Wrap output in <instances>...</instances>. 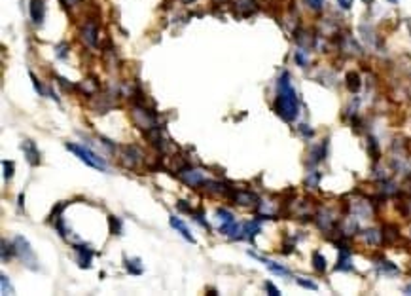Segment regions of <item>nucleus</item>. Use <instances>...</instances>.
<instances>
[{"label": "nucleus", "instance_id": "f257e3e1", "mask_svg": "<svg viewBox=\"0 0 411 296\" xmlns=\"http://www.w3.org/2000/svg\"><path fill=\"white\" fill-rule=\"evenodd\" d=\"M275 110L284 122H294L297 118L299 112V101H297V93L292 87L290 82V74L282 72L279 84H277V99H275Z\"/></svg>", "mask_w": 411, "mask_h": 296}, {"label": "nucleus", "instance_id": "f03ea898", "mask_svg": "<svg viewBox=\"0 0 411 296\" xmlns=\"http://www.w3.org/2000/svg\"><path fill=\"white\" fill-rule=\"evenodd\" d=\"M66 148L70 152H74L85 165H89L93 169H99V171H106V161L102 158H99L93 150H89L85 146H80V144H72V142H66Z\"/></svg>", "mask_w": 411, "mask_h": 296}, {"label": "nucleus", "instance_id": "7ed1b4c3", "mask_svg": "<svg viewBox=\"0 0 411 296\" xmlns=\"http://www.w3.org/2000/svg\"><path fill=\"white\" fill-rule=\"evenodd\" d=\"M14 247H16V257L19 258L21 262L27 266V268H31V270H38V260H36V255H34V251L31 249V245H29V241L25 239L23 236H17L14 239Z\"/></svg>", "mask_w": 411, "mask_h": 296}, {"label": "nucleus", "instance_id": "20e7f679", "mask_svg": "<svg viewBox=\"0 0 411 296\" xmlns=\"http://www.w3.org/2000/svg\"><path fill=\"white\" fill-rule=\"evenodd\" d=\"M178 177L182 178L188 186H199V184H203L205 182V177H203V173L201 171H197V169H180V173H178Z\"/></svg>", "mask_w": 411, "mask_h": 296}, {"label": "nucleus", "instance_id": "39448f33", "mask_svg": "<svg viewBox=\"0 0 411 296\" xmlns=\"http://www.w3.org/2000/svg\"><path fill=\"white\" fill-rule=\"evenodd\" d=\"M21 148H23V152H25V156H27V159H29L31 165H38L40 152L36 150V144H34L33 140H25V142L21 144Z\"/></svg>", "mask_w": 411, "mask_h": 296}, {"label": "nucleus", "instance_id": "423d86ee", "mask_svg": "<svg viewBox=\"0 0 411 296\" xmlns=\"http://www.w3.org/2000/svg\"><path fill=\"white\" fill-rule=\"evenodd\" d=\"M74 251H76V255H78L80 268H89V266H91V257H93L91 249L85 247V245H76Z\"/></svg>", "mask_w": 411, "mask_h": 296}, {"label": "nucleus", "instance_id": "0eeeda50", "mask_svg": "<svg viewBox=\"0 0 411 296\" xmlns=\"http://www.w3.org/2000/svg\"><path fill=\"white\" fill-rule=\"evenodd\" d=\"M335 270H337V272H351L352 270L351 253L347 251V247H341V253H339V260H337Z\"/></svg>", "mask_w": 411, "mask_h": 296}, {"label": "nucleus", "instance_id": "6e6552de", "mask_svg": "<svg viewBox=\"0 0 411 296\" xmlns=\"http://www.w3.org/2000/svg\"><path fill=\"white\" fill-rule=\"evenodd\" d=\"M260 262H263V266L267 268V270H271L273 274H277V276H290V270L288 268H284L282 264H277V262H273V260H267V258H262V257H258V255H254Z\"/></svg>", "mask_w": 411, "mask_h": 296}, {"label": "nucleus", "instance_id": "1a4fd4ad", "mask_svg": "<svg viewBox=\"0 0 411 296\" xmlns=\"http://www.w3.org/2000/svg\"><path fill=\"white\" fill-rule=\"evenodd\" d=\"M169 222H171V226L175 228V230H178L180 232V236L184 237L186 241H192V243H196V239H194V236L190 234V230H188V226L180 220V218H176V217H171L169 218Z\"/></svg>", "mask_w": 411, "mask_h": 296}, {"label": "nucleus", "instance_id": "9d476101", "mask_svg": "<svg viewBox=\"0 0 411 296\" xmlns=\"http://www.w3.org/2000/svg\"><path fill=\"white\" fill-rule=\"evenodd\" d=\"M29 10H31V17H33L34 23H42L44 21V2L42 0H31Z\"/></svg>", "mask_w": 411, "mask_h": 296}, {"label": "nucleus", "instance_id": "9b49d317", "mask_svg": "<svg viewBox=\"0 0 411 296\" xmlns=\"http://www.w3.org/2000/svg\"><path fill=\"white\" fill-rule=\"evenodd\" d=\"M233 199L241 205H254L252 201H256V196L252 192H233Z\"/></svg>", "mask_w": 411, "mask_h": 296}, {"label": "nucleus", "instance_id": "f8f14e48", "mask_svg": "<svg viewBox=\"0 0 411 296\" xmlns=\"http://www.w3.org/2000/svg\"><path fill=\"white\" fill-rule=\"evenodd\" d=\"M83 40L89 44V46H95L97 44V29L93 25H87L83 29Z\"/></svg>", "mask_w": 411, "mask_h": 296}, {"label": "nucleus", "instance_id": "ddd939ff", "mask_svg": "<svg viewBox=\"0 0 411 296\" xmlns=\"http://www.w3.org/2000/svg\"><path fill=\"white\" fill-rule=\"evenodd\" d=\"M360 86H362V84H360V76H358V72H349V74H347V87H349L351 91L356 93V91L360 89Z\"/></svg>", "mask_w": 411, "mask_h": 296}, {"label": "nucleus", "instance_id": "4468645a", "mask_svg": "<svg viewBox=\"0 0 411 296\" xmlns=\"http://www.w3.org/2000/svg\"><path fill=\"white\" fill-rule=\"evenodd\" d=\"M313 268L318 274H324L326 272V258L322 257L320 253H314L313 255Z\"/></svg>", "mask_w": 411, "mask_h": 296}, {"label": "nucleus", "instance_id": "2eb2a0df", "mask_svg": "<svg viewBox=\"0 0 411 296\" xmlns=\"http://www.w3.org/2000/svg\"><path fill=\"white\" fill-rule=\"evenodd\" d=\"M364 237H366V241L372 243V245H377V243L381 241V234H379L377 230H366V232H364Z\"/></svg>", "mask_w": 411, "mask_h": 296}, {"label": "nucleus", "instance_id": "dca6fc26", "mask_svg": "<svg viewBox=\"0 0 411 296\" xmlns=\"http://www.w3.org/2000/svg\"><path fill=\"white\" fill-rule=\"evenodd\" d=\"M0 283H2V295H12L14 293V287H12V283L8 281L6 276L0 277Z\"/></svg>", "mask_w": 411, "mask_h": 296}, {"label": "nucleus", "instance_id": "f3484780", "mask_svg": "<svg viewBox=\"0 0 411 296\" xmlns=\"http://www.w3.org/2000/svg\"><path fill=\"white\" fill-rule=\"evenodd\" d=\"M296 63H297L299 67H305V65L309 63V59H307V53H305L303 50H297V52H296Z\"/></svg>", "mask_w": 411, "mask_h": 296}, {"label": "nucleus", "instance_id": "a211bd4d", "mask_svg": "<svg viewBox=\"0 0 411 296\" xmlns=\"http://www.w3.org/2000/svg\"><path fill=\"white\" fill-rule=\"evenodd\" d=\"M2 165H4V178L14 177V163L6 159V161H2Z\"/></svg>", "mask_w": 411, "mask_h": 296}, {"label": "nucleus", "instance_id": "6ab92c4d", "mask_svg": "<svg viewBox=\"0 0 411 296\" xmlns=\"http://www.w3.org/2000/svg\"><path fill=\"white\" fill-rule=\"evenodd\" d=\"M296 283H297V285H301V287H305V289H311V291H316V289H318V287H316V283L307 281V279H303V277H297V279H296Z\"/></svg>", "mask_w": 411, "mask_h": 296}, {"label": "nucleus", "instance_id": "aec40b11", "mask_svg": "<svg viewBox=\"0 0 411 296\" xmlns=\"http://www.w3.org/2000/svg\"><path fill=\"white\" fill-rule=\"evenodd\" d=\"M110 230H112V234H114V236L119 234V230H121V222H119V218L117 217H110Z\"/></svg>", "mask_w": 411, "mask_h": 296}, {"label": "nucleus", "instance_id": "412c9836", "mask_svg": "<svg viewBox=\"0 0 411 296\" xmlns=\"http://www.w3.org/2000/svg\"><path fill=\"white\" fill-rule=\"evenodd\" d=\"M305 4L314 10V12H318V10H322V4H324V0H305Z\"/></svg>", "mask_w": 411, "mask_h": 296}, {"label": "nucleus", "instance_id": "4be33fe9", "mask_svg": "<svg viewBox=\"0 0 411 296\" xmlns=\"http://www.w3.org/2000/svg\"><path fill=\"white\" fill-rule=\"evenodd\" d=\"M216 213H218V217H222V220H224V222H231V220H235L233 215H231L230 211H226V209H218Z\"/></svg>", "mask_w": 411, "mask_h": 296}, {"label": "nucleus", "instance_id": "5701e85b", "mask_svg": "<svg viewBox=\"0 0 411 296\" xmlns=\"http://www.w3.org/2000/svg\"><path fill=\"white\" fill-rule=\"evenodd\" d=\"M31 78H33V84H34V89L38 91L40 95H44V87H42V84L38 82V78H36V76H34L33 72H31Z\"/></svg>", "mask_w": 411, "mask_h": 296}, {"label": "nucleus", "instance_id": "b1692460", "mask_svg": "<svg viewBox=\"0 0 411 296\" xmlns=\"http://www.w3.org/2000/svg\"><path fill=\"white\" fill-rule=\"evenodd\" d=\"M265 291H267V293H271L273 296H279V295H280V291H279V289L275 287L273 283H265Z\"/></svg>", "mask_w": 411, "mask_h": 296}, {"label": "nucleus", "instance_id": "393cba45", "mask_svg": "<svg viewBox=\"0 0 411 296\" xmlns=\"http://www.w3.org/2000/svg\"><path fill=\"white\" fill-rule=\"evenodd\" d=\"M339 2V6L341 8H345V10H349L351 8V4H352V0H337Z\"/></svg>", "mask_w": 411, "mask_h": 296}, {"label": "nucleus", "instance_id": "a878e982", "mask_svg": "<svg viewBox=\"0 0 411 296\" xmlns=\"http://www.w3.org/2000/svg\"><path fill=\"white\" fill-rule=\"evenodd\" d=\"M406 293H408V295H411V285H408V287H406Z\"/></svg>", "mask_w": 411, "mask_h": 296}, {"label": "nucleus", "instance_id": "bb28decb", "mask_svg": "<svg viewBox=\"0 0 411 296\" xmlns=\"http://www.w3.org/2000/svg\"><path fill=\"white\" fill-rule=\"evenodd\" d=\"M389 2H398V0H389Z\"/></svg>", "mask_w": 411, "mask_h": 296}]
</instances>
